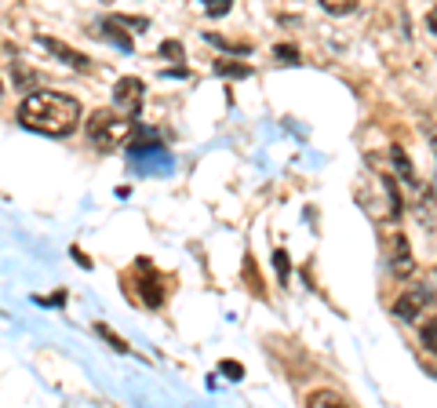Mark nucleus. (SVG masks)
Wrapping results in <instances>:
<instances>
[{"label":"nucleus","instance_id":"1","mask_svg":"<svg viewBox=\"0 0 437 408\" xmlns=\"http://www.w3.org/2000/svg\"><path fill=\"white\" fill-rule=\"evenodd\" d=\"M19 124L29 128V132H37V135L66 139L80 124V103L73 95H62V91H33V95H26L22 106H19Z\"/></svg>","mask_w":437,"mask_h":408},{"label":"nucleus","instance_id":"2","mask_svg":"<svg viewBox=\"0 0 437 408\" xmlns=\"http://www.w3.org/2000/svg\"><path fill=\"white\" fill-rule=\"evenodd\" d=\"M132 128H135V117L113 113V109H99V113H91V121H88V135H91L95 146H117V142H132Z\"/></svg>","mask_w":437,"mask_h":408},{"label":"nucleus","instance_id":"3","mask_svg":"<svg viewBox=\"0 0 437 408\" xmlns=\"http://www.w3.org/2000/svg\"><path fill=\"white\" fill-rule=\"evenodd\" d=\"M128 165H132L139 175H168L175 168V157L168 153V146L160 139H150V142H132L128 146Z\"/></svg>","mask_w":437,"mask_h":408},{"label":"nucleus","instance_id":"4","mask_svg":"<svg viewBox=\"0 0 437 408\" xmlns=\"http://www.w3.org/2000/svg\"><path fill=\"white\" fill-rule=\"evenodd\" d=\"M142 99H146V84L139 77H121L117 84H113V106L128 117L139 121V109H142Z\"/></svg>","mask_w":437,"mask_h":408},{"label":"nucleus","instance_id":"5","mask_svg":"<svg viewBox=\"0 0 437 408\" xmlns=\"http://www.w3.org/2000/svg\"><path fill=\"white\" fill-rule=\"evenodd\" d=\"M37 44L44 47V52H52L62 66H73V70H91V59L84 55V52H77V47H70V44H62V40H55V37H44V33H37Z\"/></svg>","mask_w":437,"mask_h":408},{"label":"nucleus","instance_id":"6","mask_svg":"<svg viewBox=\"0 0 437 408\" xmlns=\"http://www.w3.org/2000/svg\"><path fill=\"white\" fill-rule=\"evenodd\" d=\"M430 303V292L427 288H404L401 296L394 299V317L401 321H415L419 314H423V306Z\"/></svg>","mask_w":437,"mask_h":408},{"label":"nucleus","instance_id":"7","mask_svg":"<svg viewBox=\"0 0 437 408\" xmlns=\"http://www.w3.org/2000/svg\"><path fill=\"white\" fill-rule=\"evenodd\" d=\"M390 270H394L397 277H412V273H415V255H412V244H408V237H404V234L394 237V259H390Z\"/></svg>","mask_w":437,"mask_h":408},{"label":"nucleus","instance_id":"8","mask_svg":"<svg viewBox=\"0 0 437 408\" xmlns=\"http://www.w3.org/2000/svg\"><path fill=\"white\" fill-rule=\"evenodd\" d=\"M99 37H106L109 44H117L121 52H135V44H132V33H124V26L121 22H102V29H99Z\"/></svg>","mask_w":437,"mask_h":408},{"label":"nucleus","instance_id":"9","mask_svg":"<svg viewBox=\"0 0 437 408\" xmlns=\"http://www.w3.org/2000/svg\"><path fill=\"white\" fill-rule=\"evenodd\" d=\"M390 160H394V168H397V175H401V183H408V186H419V175H415L412 160H408V153H404L401 146H390Z\"/></svg>","mask_w":437,"mask_h":408},{"label":"nucleus","instance_id":"10","mask_svg":"<svg viewBox=\"0 0 437 408\" xmlns=\"http://www.w3.org/2000/svg\"><path fill=\"white\" fill-rule=\"evenodd\" d=\"M306 405L310 408H350L343 394H335V390H314V394H306Z\"/></svg>","mask_w":437,"mask_h":408},{"label":"nucleus","instance_id":"11","mask_svg":"<svg viewBox=\"0 0 437 408\" xmlns=\"http://www.w3.org/2000/svg\"><path fill=\"white\" fill-rule=\"evenodd\" d=\"M204 40L215 44L219 52H226V55H252V44H245V40H226L219 33H204Z\"/></svg>","mask_w":437,"mask_h":408},{"label":"nucleus","instance_id":"12","mask_svg":"<svg viewBox=\"0 0 437 408\" xmlns=\"http://www.w3.org/2000/svg\"><path fill=\"white\" fill-rule=\"evenodd\" d=\"M142 303L150 306V310H157L160 303H164V288H160L153 277H150V281H142Z\"/></svg>","mask_w":437,"mask_h":408},{"label":"nucleus","instance_id":"13","mask_svg":"<svg viewBox=\"0 0 437 408\" xmlns=\"http://www.w3.org/2000/svg\"><path fill=\"white\" fill-rule=\"evenodd\" d=\"M273 62H281V66H299V47L296 44H277L273 47Z\"/></svg>","mask_w":437,"mask_h":408},{"label":"nucleus","instance_id":"14","mask_svg":"<svg viewBox=\"0 0 437 408\" xmlns=\"http://www.w3.org/2000/svg\"><path fill=\"white\" fill-rule=\"evenodd\" d=\"M215 73L233 77V80H245V77H252V66H245V62H215Z\"/></svg>","mask_w":437,"mask_h":408},{"label":"nucleus","instance_id":"15","mask_svg":"<svg viewBox=\"0 0 437 408\" xmlns=\"http://www.w3.org/2000/svg\"><path fill=\"white\" fill-rule=\"evenodd\" d=\"M95 332H99V335H102V339L109 342V347H113V350H117V354H128V350H132V347H128V339H121V335H117V332H113V328H109V324H102V321H99V324H95Z\"/></svg>","mask_w":437,"mask_h":408},{"label":"nucleus","instance_id":"16","mask_svg":"<svg viewBox=\"0 0 437 408\" xmlns=\"http://www.w3.org/2000/svg\"><path fill=\"white\" fill-rule=\"evenodd\" d=\"M419 342H423L430 354H437V317H430V321L423 324V332H419Z\"/></svg>","mask_w":437,"mask_h":408},{"label":"nucleus","instance_id":"17","mask_svg":"<svg viewBox=\"0 0 437 408\" xmlns=\"http://www.w3.org/2000/svg\"><path fill=\"white\" fill-rule=\"evenodd\" d=\"M321 8L328 15H350V11H358V0H321Z\"/></svg>","mask_w":437,"mask_h":408},{"label":"nucleus","instance_id":"18","mask_svg":"<svg viewBox=\"0 0 437 408\" xmlns=\"http://www.w3.org/2000/svg\"><path fill=\"white\" fill-rule=\"evenodd\" d=\"M273 270H277L281 285H288V277H291V263H288V252H284V248L273 252Z\"/></svg>","mask_w":437,"mask_h":408},{"label":"nucleus","instance_id":"19","mask_svg":"<svg viewBox=\"0 0 437 408\" xmlns=\"http://www.w3.org/2000/svg\"><path fill=\"white\" fill-rule=\"evenodd\" d=\"M113 22H121L128 33H132V29H135V33H146V29H150V19H142V15H139V19H128V15H113Z\"/></svg>","mask_w":437,"mask_h":408},{"label":"nucleus","instance_id":"20","mask_svg":"<svg viewBox=\"0 0 437 408\" xmlns=\"http://www.w3.org/2000/svg\"><path fill=\"white\" fill-rule=\"evenodd\" d=\"M201 4H204V11L212 15V19H222V15L233 8V0H201Z\"/></svg>","mask_w":437,"mask_h":408},{"label":"nucleus","instance_id":"21","mask_svg":"<svg viewBox=\"0 0 437 408\" xmlns=\"http://www.w3.org/2000/svg\"><path fill=\"white\" fill-rule=\"evenodd\" d=\"M157 55H160V59H171V62H179V59H183V44H179V40H164V44L157 47Z\"/></svg>","mask_w":437,"mask_h":408},{"label":"nucleus","instance_id":"22","mask_svg":"<svg viewBox=\"0 0 437 408\" xmlns=\"http://www.w3.org/2000/svg\"><path fill=\"white\" fill-rule=\"evenodd\" d=\"M219 372H226L230 379H240V375H245V365L240 361H219Z\"/></svg>","mask_w":437,"mask_h":408},{"label":"nucleus","instance_id":"23","mask_svg":"<svg viewBox=\"0 0 437 408\" xmlns=\"http://www.w3.org/2000/svg\"><path fill=\"white\" fill-rule=\"evenodd\" d=\"M37 303H44V306H62V303H66V292H55L52 299H37Z\"/></svg>","mask_w":437,"mask_h":408},{"label":"nucleus","instance_id":"24","mask_svg":"<svg viewBox=\"0 0 437 408\" xmlns=\"http://www.w3.org/2000/svg\"><path fill=\"white\" fill-rule=\"evenodd\" d=\"M73 259H77V263H80V266H84V270H91V259H88L84 252H80V248H73Z\"/></svg>","mask_w":437,"mask_h":408},{"label":"nucleus","instance_id":"25","mask_svg":"<svg viewBox=\"0 0 437 408\" xmlns=\"http://www.w3.org/2000/svg\"><path fill=\"white\" fill-rule=\"evenodd\" d=\"M427 29H430V33L437 37V8H434V11L427 15Z\"/></svg>","mask_w":437,"mask_h":408},{"label":"nucleus","instance_id":"26","mask_svg":"<svg viewBox=\"0 0 437 408\" xmlns=\"http://www.w3.org/2000/svg\"><path fill=\"white\" fill-rule=\"evenodd\" d=\"M0 95H4V80H0Z\"/></svg>","mask_w":437,"mask_h":408}]
</instances>
